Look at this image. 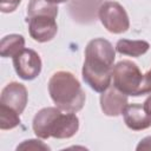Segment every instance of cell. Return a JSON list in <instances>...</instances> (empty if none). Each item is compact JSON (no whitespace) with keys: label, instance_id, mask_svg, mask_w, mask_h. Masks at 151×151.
I'll use <instances>...</instances> for the list:
<instances>
[{"label":"cell","instance_id":"cell-1","mask_svg":"<svg viewBox=\"0 0 151 151\" xmlns=\"http://www.w3.org/2000/svg\"><path fill=\"white\" fill-rule=\"evenodd\" d=\"M114 58V47L104 38L92 39L86 45L81 74L93 91L101 93L111 85Z\"/></svg>","mask_w":151,"mask_h":151},{"label":"cell","instance_id":"cell-2","mask_svg":"<svg viewBox=\"0 0 151 151\" xmlns=\"http://www.w3.org/2000/svg\"><path fill=\"white\" fill-rule=\"evenodd\" d=\"M32 129L37 137L47 139H67L79 130V118L74 112L61 113L58 107H44L38 111L32 122Z\"/></svg>","mask_w":151,"mask_h":151},{"label":"cell","instance_id":"cell-3","mask_svg":"<svg viewBox=\"0 0 151 151\" xmlns=\"http://www.w3.org/2000/svg\"><path fill=\"white\" fill-rule=\"evenodd\" d=\"M48 93L58 109L78 112L83 109L86 94L78 79L67 71H58L48 80Z\"/></svg>","mask_w":151,"mask_h":151},{"label":"cell","instance_id":"cell-4","mask_svg":"<svg viewBox=\"0 0 151 151\" xmlns=\"http://www.w3.org/2000/svg\"><path fill=\"white\" fill-rule=\"evenodd\" d=\"M144 74L131 60H122L113 65L112 79L113 85L126 96H140V88Z\"/></svg>","mask_w":151,"mask_h":151},{"label":"cell","instance_id":"cell-5","mask_svg":"<svg viewBox=\"0 0 151 151\" xmlns=\"http://www.w3.org/2000/svg\"><path fill=\"white\" fill-rule=\"evenodd\" d=\"M103 26L113 34H120L129 29L130 19L125 8L117 1H105L98 11Z\"/></svg>","mask_w":151,"mask_h":151},{"label":"cell","instance_id":"cell-6","mask_svg":"<svg viewBox=\"0 0 151 151\" xmlns=\"http://www.w3.org/2000/svg\"><path fill=\"white\" fill-rule=\"evenodd\" d=\"M13 66L17 74L24 80H33L41 72L40 55L32 48H24L13 57Z\"/></svg>","mask_w":151,"mask_h":151},{"label":"cell","instance_id":"cell-7","mask_svg":"<svg viewBox=\"0 0 151 151\" xmlns=\"http://www.w3.org/2000/svg\"><path fill=\"white\" fill-rule=\"evenodd\" d=\"M57 18L50 15H34L27 18L28 32L33 40L38 42H47L52 40L58 32Z\"/></svg>","mask_w":151,"mask_h":151},{"label":"cell","instance_id":"cell-8","mask_svg":"<svg viewBox=\"0 0 151 151\" xmlns=\"http://www.w3.org/2000/svg\"><path fill=\"white\" fill-rule=\"evenodd\" d=\"M27 101H28L27 88L25 87V85L20 83L17 81L9 83L1 91L0 104L13 109L19 114H21L26 109Z\"/></svg>","mask_w":151,"mask_h":151},{"label":"cell","instance_id":"cell-9","mask_svg":"<svg viewBox=\"0 0 151 151\" xmlns=\"http://www.w3.org/2000/svg\"><path fill=\"white\" fill-rule=\"evenodd\" d=\"M127 104V96L120 92L114 85H110L100 94L101 111L109 117H117L122 114Z\"/></svg>","mask_w":151,"mask_h":151},{"label":"cell","instance_id":"cell-10","mask_svg":"<svg viewBox=\"0 0 151 151\" xmlns=\"http://www.w3.org/2000/svg\"><path fill=\"white\" fill-rule=\"evenodd\" d=\"M125 125L133 131H142L151 126V114L140 104H127L123 110Z\"/></svg>","mask_w":151,"mask_h":151},{"label":"cell","instance_id":"cell-11","mask_svg":"<svg viewBox=\"0 0 151 151\" xmlns=\"http://www.w3.org/2000/svg\"><path fill=\"white\" fill-rule=\"evenodd\" d=\"M150 48V44L145 40H129L120 39L116 44V51L124 55L140 57L145 54Z\"/></svg>","mask_w":151,"mask_h":151},{"label":"cell","instance_id":"cell-12","mask_svg":"<svg viewBox=\"0 0 151 151\" xmlns=\"http://www.w3.org/2000/svg\"><path fill=\"white\" fill-rule=\"evenodd\" d=\"M25 48V38L21 34H8L1 39L0 55L2 58H9L17 55Z\"/></svg>","mask_w":151,"mask_h":151},{"label":"cell","instance_id":"cell-13","mask_svg":"<svg viewBox=\"0 0 151 151\" xmlns=\"http://www.w3.org/2000/svg\"><path fill=\"white\" fill-rule=\"evenodd\" d=\"M34 15H50L57 18L58 6L48 0H29L27 6V18Z\"/></svg>","mask_w":151,"mask_h":151},{"label":"cell","instance_id":"cell-14","mask_svg":"<svg viewBox=\"0 0 151 151\" xmlns=\"http://www.w3.org/2000/svg\"><path fill=\"white\" fill-rule=\"evenodd\" d=\"M20 114L13 109L0 104V129L12 130L20 125Z\"/></svg>","mask_w":151,"mask_h":151},{"label":"cell","instance_id":"cell-15","mask_svg":"<svg viewBox=\"0 0 151 151\" xmlns=\"http://www.w3.org/2000/svg\"><path fill=\"white\" fill-rule=\"evenodd\" d=\"M17 150H44V151H48L50 146H47L44 142L38 140V139H27L24 140L21 144H19L17 146Z\"/></svg>","mask_w":151,"mask_h":151},{"label":"cell","instance_id":"cell-16","mask_svg":"<svg viewBox=\"0 0 151 151\" xmlns=\"http://www.w3.org/2000/svg\"><path fill=\"white\" fill-rule=\"evenodd\" d=\"M21 0H1L0 9L2 13H11L17 9Z\"/></svg>","mask_w":151,"mask_h":151},{"label":"cell","instance_id":"cell-17","mask_svg":"<svg viewBox=\"0 0 151 151\" xmlns=\"http://www.w3.org/2000/svg\"><path fill=\"white\" fill-rule=\"evenodd\" d=\"M151 93V68L144 74L143 83H142V88H140V96Z\"/></svg>","mask_w":151,"mask_h":151},{"label":"cell","instance_id":"cell-18","mask_svg":"<svg viewBox=\"0 0 151 151\" xmlns=\"http://www.w3.org/2000/svg\"><path fill=\"white\" fill-rule=\"evenodd\" d=\"M136 150L137 151H140V150H151V136H147V137L143 138L138 143Z\"/></svg>","mask_w":151,"mask_h":151},{"label":"cell","instance_id":"cell-19","mask_svg":"<svg viewBox=\"0 0 151 151\" xmlns=\"http://www.w3.org/2000/svg\"><path fill=\"white\" fill-rule=\"evenodd\" d=\"M143 107H144V110H145L149 114H151V96H149V97L145 99V101H144V104H143Z\"/></svg>","mask_w":151,"mask_h":151},{"label":"cell","instance_id":"cell-20","mask_svg":"<svg viewBox=\"0 0 151 151\" xmlns=\"http://www.w3.org/2000/svg\"><path fill=\"white\" fill-rule=\"evenodd\" d=\"M50 2H52V4H55V5H58V4H61V2H66L67 0H48Z\"/></svg>","mask_w":151,"mask_h":151}]
</instances>
